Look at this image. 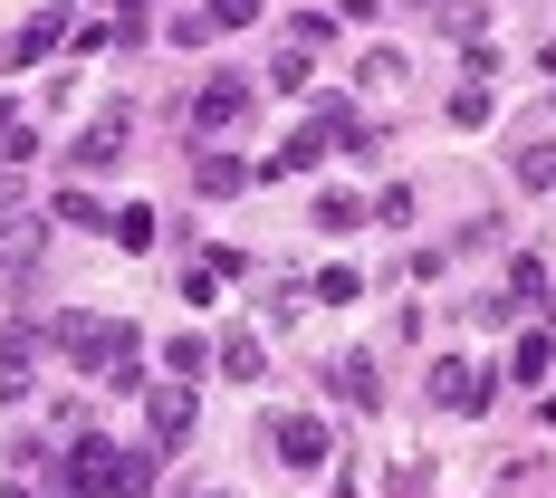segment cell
Instances as JSON below:
<instances>
[{
	"instance_id": "21",
	"label": "cell",
	"mask_w": 556,
	"mask_h": 498,
	"mask_svg": "<svg viewBox=\"0 0 556 498\" xmlns=\"http://www.w3.org/2000/svg\"><path fill=\"white\" fill-rule=\"evenodd\" d=\"M518 192H556V144H528L518 154Z\"/></svg>"
},
{
	"instance_id": "17",
	"label": "cell",
	"mask_w": 556,
	"mask_h": 498,
	"mask_svg": "<svg viewBox=\"0 0 556 498\" xmlns=\"http://www.w3.org/2000/svg\"><path fill=\"white\" fill-rule=\"evenodd\" d=\"M154 480H164L154 450H125V460H115V498H154Z\"/></svg>"
},
{
	"instance_id": "24",
	"label": "cell",
	"mask_w": 556,
	"mask_h": 498,
	"mask_svg": "<svg viewBox=\"0 0 556 498\" xmlns=\"http://www.w3.org/2000/svg\"><path fill=\"white\" fill-rule=\"evenodd\" d=\"M355 288H365V269H345V259H336V269H317V297H327V307H345Z\"/></svg>"
},
{
	"instance_id": "11",
	"label": "cell",
	"mask_w": 556,
	"mask_h": 498,
	"mask_svg": "<svg viewBox=\"0 0 556 498\" xmlns=\"http://www.w3.org/2000/svg\"><path fill=\"white\" fill-rule=\"evenodd\" d=\"M125 135H135V115H125V106H106L97 125H87V135H77V164H87V173H97V164H115V154H125Z\"/></svg>"
},
{
	"instance_id": "3",
	"label": "cell",
	"mask_w": 556,
	"mask_h": 498,
	"mask_svg": "<svg viewBox=\"0 0 556 498\" xmlns=\"http://www.w3.org/2000/svg\"><path fill=\"white\" fill-rule=\"evenodd\" d=\"M39 345H49V327H0V403L39 393Z\"/></svg>"
},
{
	"instance_id": "4",
	"label": "cell",
	"mask_w": 556,
	"mask_h": 498,
	"mask_svg": "<svg viewBox=\"0 0 556 498\" xmlns=\"http://www.w3.org/2000/svg\"><path fill=\"white\" fill-rule=\"evenodd\" d=\"M269 442H278V460H288V470H327V460H336V432L317 422V412H278Z\"/></svg>"
},
{
	"instance_id": "27",
	"label": "cell",
	"mask_w": 556,
	"mask_h": 498,
	"mask_svg": "<svg viewBox=\"0 0 556 498\" xmlns=\"http://www.w3.org/2000/svg\"><path fill=\"white\" fill-rule=\"evenodd\" d=\"M375 221H393V230L413 221V192H403V182H384V192H375Z\"/></svg>"
},
{
	"instance_id": "19",
	"label": "cell",
	"mask_w": 556,
	"mask_h": 498,
	"mask_svg": "<svg viewBox=\"0 0 556 498\" xmlns=\"http://www.w3.org/2000/svg\"><path fill=\"white\" fill-rule=\"evenodd\" d=\"M106 240H115V250H144V240H154V212H144V202L106 212Z\"/></svg>"
},
{
	"instance_id": "16",
	"label": "cell",
	"mask_w": 556,
	"mask_h": 498,
	"mask_svg": "<svg viewBox=\"0 0 556 498\" xmlns=\"http://www.w3.org/2000/svg\"><path fill=\"white\" fill-rule=\"evenodd\" d=\"M164 365H173V384H192V374L212 365V345H202V335L182 327V335H164Z\"/></svg>"
},
{
	"instance_id": "15",
	"label": "cell",
	"mask_w": 556,
	"mask_h": 498,
	"mask_svg": "<svg viewBox=\"0 0 556 498\" xmlns=\"http://www.w3.org/2000/svg\"><path fill=\"white\" fill-rule=\"evenodd\" d=\"M327 144H336L327 125H307V135H288V144H278V154H269V173H307V164H317V154H327Z\"/></svg>"
},
{
	"instance_id": "5",
	"label": "cell",
	"mask_w": 556,
	"mask_h": 498,
	"mask_svg": "<svg viewBox=\"0 0 556 498\" xmlns=\"http://www.w3.org/2000/svg\"><path fill=\"white\" fill-rule=\"evenodd\" d=\"M240 115H250V87H240V77H212V87L192 97V144H222Z\"/></svg>"
},
{
	"instance_id": "9",
	"label": "cell",
	"mask_w": 556,
	"mask_h": 498,
	"mask_svg": "<svg viewBox=\"0 0 556 498\" xmlns=\"http://www.w3.org/2000/svg\"><path fill=\"white\" fill-rule=\"evenodd\" d=\"M39 240H49V212H10V221H0V278L29 269V259H39Z\"/></svg>"
},
{
	"instance_id": "1",
	"label": "cell",
	"mask_w": 556,
	"mask_h": 498,
	"mask_svg": "<svg viewBox=\"0 0 556 498\" xmlns=\"http://www.w3.org/2000/svg\"><path fill=\"white\" fill-rule=\"evenodd\" d=\"M49 345L67 355V365H87V374H115L125 393L144 384V345H135V327H115V317H97V307H67V317L49 327Z\"/></svg>"
},
{
	"instance_id": "10",
	"label": "cell",
	"mask_w": 556,
	"mask_h": 498,
	"mask_svg": "<svg viewBox=\"0 0 556 498\" xmlns=\"http://www.w3.org/2000/svg\"><path fill=\"white\" fill-rule=\"evenodd\" d=\"M58 39H67V10H39L29 29H10V39H0V58H10V67H39Z\"/></svg>"
},
{
	"instance_id": "29",
	"label": "cell",
	"mask_w": 556,
	"mask_h": 498,
	"mask_svg": "<svg viewBox=\"0 0 556 498\" xmlns=\"http://www.w3.org/2000/svg\"><path fill=\"white\" fill-rule=\"evenodd\" d=\"M10 212H29V182H20V173H0V221H10Z\"/></svg>"
},
{
	"instance_id": "25",
	"label": "cell",
	"mask_w": 556,
	"mask_h": 498,
	"mask_svg": "<svg viewBox=\"0 0 556 498\" xmlns=\"http://www.w3.org/2000/svg\"><path fill=\"white\" fill-rule=\"evenodd\" d=\"M547 365H556V345H547V335H518V374H528V384H538V374H547Z\"/></svg>"
},
{
	"instance_id": "18",
	"label": "cell",
	"mask_w": 556,
	"mask_h": 498,
	"mask_svg": "<svg viewBox=\"0 0 556 498\" xmlns=\"http://www.w3.org/2000/svg\"><path fill=\"white\" fill-rule=\"evenodd\" d=\"M375 221V202H355V192H317V230H355Z\"/></svg>"
},
{
	"instance_id": "12",
	"label": "cell",
	"mask_w": 556,
	"mask_h": 498,
	"mask_svg": "<svg viewBox=\"0 0 556 498\" xmlns=\"http://www.w3.org/2000/svg\"><path fill=\"white\" fill-rule=\"evenodd\" d=\"M212 365H222L230 384H260V374H269V345L240 327V335H222V345H212Z\"/></svg>"
},
{
	"instance_id": "8",
	"label": "cell",
	"mask_w": 556,
	"mask_h": 498,
	"mask_svg": "<svg viewBox=\"0 0 556 498\" xmlns=\"http://www.w3.org/2000/svg\"><path fill=\"white\" fill-rule=\"evenodd\" d=\"M250 182H260V173L240 164V154H222V144H192V192H202V202H240Z\"/></svg>"
},
{
	"instance_id": "6",
	"label": "cell",
	"mask_w": 556,
	"mask_h": 498,
	"mask_svg": "<svg viewBox=\"0 0 556 498\" xmlns=\"http://www.w3.org/2000/svg\"><path fill=\"white\" fill-rule=\"evenodd\" d=\"M490 384H500L490 365H460V355L432 365V403H442V412H490Z\"/></svg>"
},
{
	"instance_id": "23",
	"label": "cell",
	"mask_w": 556,
	"mask_h": 498,
	"mask_svg": "<svg viewBox=\"0 0 556 498\" xmlns=\"http://www.w3.org/2000/svg\"><path fill=\"white\" fill-rule=\"evenodd\" d=\"M49 212H58V221H67V230H106V212H97V202H87V192H58Z\"/></svg>"
},
{
	"instance_id": "26",
	"label": "cell",
	"mask_w": 556,
	"mask_h": 498,
	"mask_svg": "<svg viewBox=\"0 0 556 498\" xmlns=\"http://www.w3.org/2000/svg\"><path fill=\"white\" fill-rule=\"evenodd\" d=\"M269 77H278V97H298V87H307V49H278Z\"/></svg>"
},
{
	"instance_id": "28",
	"label": "cell",
	"mask_w": 556,
	"mask_h": 498,
	"mask_svg": "<svg viewBox=\"0 0 556 498\" xmlns=\"http://www.w3.org/2000/svg\"><path fill=\"white\" fill-rule=\"evenodd\" d=\"M260 20V0H212V29H250Z\"/></svg>"
},
{
	"instance_id": "2",
	"label": "cell",
	"mask_w": 556,
	"mask_h": 498,
	"mask_svg": "<svg viewBox=\"0 0 556 498\" xmlns=\"http://www.w3.org/2000/svg\"><path fill=\"white\" fill-rule=\"evenodd\" d=\"M115 460H125L115 442H97V432H77V442H67V460H58V480H67L77 498H115Z\"/></svg>"
},
{
	"instance_id": "30",
	"label": "cell",
	"mask_w": 556,
	"mask_h": 498,
	"mask_svg": "<svg viewBox=\"0 0 556 498\" xmlns=\"http://www.w3.org/2000/svg\"><path fill=\"white\" fill-rule=\"evenodd\" d=\"M538 67H547V77H556V39H547V49H538Z\"/></svg>"
},
{
	"instance_id": "14",
	"label": "cell",
	"mask_w": 556,
	"mask_h": 498,
	"mask_svg": "<svg viewBox=\"0 0 556 498\" xmlns=\"http://www.w3.org/2000/svg\"><path fill=\"white\" fill-rule=\"evenodd\" d=\"M355 77H365L375 97H393V87L413 77V58H403V49H365V58H355Z\"/></svg>"
},
{
	"instance_id": "31",
	"label": "cell",
	"mask_w": 556,
	"mask_h": 498,
	"mask_svg": "<svg viewBox=\"0 0 556 498\" xmlns=\"http://www.w3.org/2000/svg\"><path fill=\"white\" fill-rule=\"evenodd\" d=\"M0 135H10V97H0Z\"/></svg>"
},
{
	"instance_id": "13",
	"label": "cell",
	"mask_w": 556,
	"mask_h": 498,
	"mask_svg": "<svg viewBox=\"0 0 556 498\" xmlns=\"http://www.w3.org/2000/svg\"><path fill=\"white\" fill-rule=\"evenodd\" d=\"M442 115H451V125H460V135H480V125L500 115V97H490L480 77H460V87H451V97H442Z\"/></svg>"
},
{
	"instance_id": "33",
	"label": "cell",
	"mask_w": 556,
	"mask_h": 498,
	"mask_svg": "<svg viewBox=\"0 0 556 498\" xmlns=\"http://www.w3.org/2000/svg\"><path fill=\"white\" fill-rule=\"evenodd\" d=\"M403 10H432V0H403Z\"/></svg>"
},
{
	"instance_id": "7",
	"label": "cell",
	"mask_w": 556,
	"mask_h": 498,
	"mask_svg": "<svg viewBox=\"0 0 556 498\" xmlns=\"http://www.w3.org/2000/svg\"><path fill=\"white\" fill-rule=\"evenodd\" d=\"M192 403H202L192 384H154V393H144V432H154V450L192 442Z\"/></svg>"
},
{
	"instance_id": "32",
	"label": "cell",
	"mask_w": 556,
	"mask_h": 498,
	"mask_svg": "<svg viewBox=\"0 0 556 498\" xmlns=\"http://www.w3.org/2000/svg\"><path fill=\"white\" fill-rule=\"evenodd\" d=\"M10 498H49V489H10Z\"/></svg>"
},
{
	"instance_id": "34",
	"label": "cell",
	"mask_w": 556,
	"mask_h": 498,
	"mask_svg": "<svg viewBox=\"0 0 556 498\" xmlns=\"http://www.w3.org/2000/svg\"><path fill=\"white\" fill-rule=\"evenodd\" d=\"M547 106H556V97H547Z\"/></svg>"
},
{
	"instance_id": "20",
	"label": "cell",
	"mask_w": 556,
	"mask_h": 498,
	"mask_svg": "<svg viewBox=\"0 0 556 498\" xmlns=\"http://www.w3.org/2000/svg\"><path fill=\"white\" fill-rule=\"evenodd\" d=\"M442 39H460V49L490 39V10H480V0H451V10H442Z\"/></svg>"
},
{
	"instance_id": "22",
	"label": "cell",
	"mask_w": 556,
	"mask_h": 498,
	"mask_svg": "<svg viewBox=\"0 0 556 498\" xmlns=\"http://www.w3.org/2000/svg\"><path fill=\"white\" fill-rule=\"evenodd\" d=\"M336 384H345V403H375V355H345Z\"/></svg>"
}]
</instances>
